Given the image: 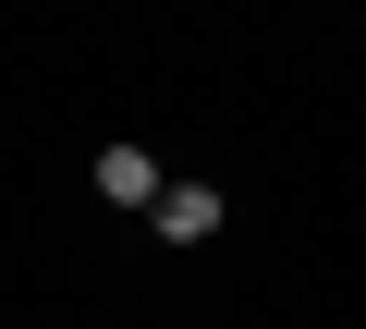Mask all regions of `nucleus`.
<instances>
[{"label":"nucleus","instance_id":"obj_2","mask_svg":"<svg viewBox=\"0 0 366 329\" xmlns=\"http://www.w3.org/2000/svg\"><path fill=\"white\" fill-rule=\"evenodd\" d=\"M98 196L110 208H159V158L147 146H98Z\"/></svg>","mask_w":366,"mask_h":329},{"label":"nucleus","instance_id":"obj_1","mask_svg":"<svg viewBox=\"0 0 366 329\" xmlns=\"http://www.w3.org/2000/svg\"><path fill=\"white\" fill-rule=\"evenodd\" d=\"M147 220H159V244H208V232H220V196H208V183H159Z\"/></svg>","mask_w":366,"mask_h":329}]
</instances>
